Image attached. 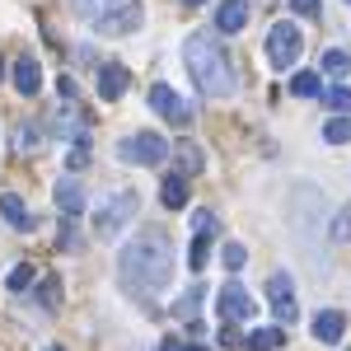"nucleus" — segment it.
<instances>
[{"instance_id": "f257e3e1", "label": "nucleus", "mask_w": 351, "mask_h": 351, "mask_svg": "<svg viewBox=\"0 0 351 351\" xmlns=\"http://www.w3.org/2000/svg\"><path fill=\"white\" fill-rule=\"evenodd\" d=\"M117 276L132 291H164L173 276V243L164 230H136V239L117 253Z\"/></svg>"}, {"instance_id": "f03ea898", "label": "nucleus", "mask_w": 351, "mask_h": 351, "mask_svg": "<svg viewBox=\"0 0 351 351\" xmlns=\"http://www.w3.org/2000/svg\"><path fill=\"white\" fill-rule=\"evenodd\" d=\"M183 61H188L192 80L202 84L206 94H216V99L234 94V71H230V56L220 52V43L211 38V33H192L188 43H183Z\"/></svg>"}, {"instance_id": "7ed1b4c3", "label": "nucleus", "mask_w": 351, "mask_h": 351, "mask_svg": "<svg viewBox=\"0 0 351 351\" xmlns=\"http://www.w3.org/2000/svg\"><path fill=\"white\" fill-rule=\"evenodd\" d=\"M117 155L127 164H164V155H169V141L155 132H132L122 145H117Z\"/></svg>"}, {"instance_id": "20e7f679", "label": "nucleus", "mask_w": 351, "mask_h": 351, "mask_svg": "<svg viewBox=\"0 0 351 351\" xmlns=\"http://www.w3.org/2000/svg\"><path fill=\"white\" fill-rule=\"evenodd\" d=\"M300 52H304V33H300L295 24H276L267 33V56H271V66H295Z\"/></svg>"}, {"instance_id": "39448f33", "label": "nucleus", "mask_w": 351, "mask_h": 351, "mask_svg": "<svg viewBox=\"0 0 351 351\" xmlns=\"http://www.w3.org/2000/svg\"><path fill=\"white\" fill-rule=\"evenodd\" d=\"M136 211H141V197H136V192H122V197H112L108 206L99 211V220H94L99 239H108V234H117V230H122V225H127V220H132Z\"/></svg>"}, {"instance_id": "423d86ee", "label": "nucleus", "mask_w": 351, "mask_h": 351, "mask_svg": "<svg viewBox=\"0 0 351 351\" xmlns=\"http://www.w3.org/2000/svg\"><path fill=\"white\" fill-rule=\"evenodd\" d=\"M216 309H220V319H230V324H253V314H258V304H253V295L243 291V286H225L216 300Z\"/></svg>"}, {"instance_id": "0eeeda50", "label": "nucleus", "mask_w": 351, "mask_h": 351, "mask_svg": "<svg viewBox=\"0 0 351 351\" xmlns=\"http://www.w3.org/2000/svg\"><path fill=\"white\" fill-rule=\"evenodd\" d=\"M141 19H145V5H141V0H132V5H117V10H108V14L99 19V33H104V38H122V33L141 28Z\"/></svg>"}, {"instance_id": "6e6552de", "label": "nucleus", "mask_w": 351, "mask_h": 351, "mask_svg": "<svg viewBox=\"0 0 351 351\" xmlns=\"http://www.w3.org/2000/svg\"><path fill=\"white\" fill-rule=\"evenodd\" d=\"M150 108L160 112V117H169L173 127H188V122H192V108L169 89V84H155V89H150Z\"/></svg>"}, {"instance_id": "1a4fd4ad", "label": "nucleus", "mask_w": 351, "mask_h": 351, "mask_svg": "<svg viewBox=\"0 0 351 351\" xmlns=\"http://www.w3.org/2000/svg\"><path fill=\"white\" fill-rule=\"evenodd\" d=\"M127 84H132V71H127V66H117V61H104V66H99V99H104V104L122 99Z\"/></svg>"}, {"instance_id": "9d476101", "label": "nucleus", "mask_w": 351, "mask_h": 351, "mask_svg": "<svg viewBox=\"0 0 351 351\" xmlns=\"http://www.w3.org/2000/svg\"><path fill=\"white\" fill-rule=\"evenodd\" d=\"M267 300H271V309H276L281 324L295 319V291H291V276H286V271H276V276L267 281Z\"/></svg>"}, {"instance_id": "9b49d317", "label": "nucleus", "mask_w": 351, "mask_h": 351, "mask_svg": "<svg viewBox=\"0 0 351 351\" xmlns=\"http://www.w3.org/2000/svg\"><path fill=\"white\" fill-rule=\"evenodd\" d=\"M84 188L75 183V178H61L56 183V206H61V220H75V216H84Z\"/></svg>"}, {"instance_id": "f8f14e48", "label": "nucleus", "mask_w": 351, "mask_h": 351, "mask_svg": "<svg viewBox=\"0 0 351 351\" xmlns=\"http://www.w3.org/2000/svg\"><path fill=\"white\" fill-rule=\"evenodd\" d=\"M10 80H14V89H19V94H28V99H33V94L43 89V71H38V61H33V56H19V61L10 66Z\"/></svg>"}, {"instance_id": "ddd939ff", "label": "nucleus", "mask_w": 351, "mask_h": 351, "mask_svg": "<svg viewBox=\"0 0 351 351\" xmlns=\"http://www.w3.org/2000/svg\"><path fill=\"white\" fill-rule=\"evenodd\" d=\"M216 28L220 33H239V28H248V0H220Z\"/></svg>"}, {"instance_id": "4468645a", "label": "nucleus", "mask_w": 351, "mask_h": 351, "mask_svg": "<svg viewBox=\"0 0 351 351\" xmlns=\"http://www.w3.org/2000/svg\"><path fill=\"white\" fill-rule=\"evenodd\" d=\"M0 216L10 220L14 230H33V216H28V202L19 192H0Z\"/></svg>"}, {"instance_id": "2eb2a0df", "label": "nucleus", "mask_w": 351, "mask_h": 351, "mask_svg": "<svg viewBox=\"0 0 351 351\" xmlns=\"http://www.w3.org/2000/svg\"><path fill=\"white\" fill-rule=\"evenodd\" d=\"M314 337L328 342V347L342 342V314H337V309H319V314H314Z\"/></svg>"}, {"instance_id": "dca6fc26", "label": "nucleus", "mask_w": 351, "mask_h": 351, "mask_svg": "<svg viewBox=\"0 0 351 351\" xmlns=\"http://www.w3.org/2000/svg\"><path fill=\"white\" fill-rule=\"evenodd\" d=\"M160 202L169 206V211H178V206H188V178L183 173H169L160 188Z\"/></svg>"}, {"instance_id": "f3484780", "label": "nucleus", "mask_w": 351, "mask_h": 351, "mask_svg": "<svg viewBox=\"0 0 351 351\" xmlns=\"http://www.w3.org/2000/svg\"><path fill=\"white\" fill-rule=\"evenodd\" d=\"M281 342H286V328H253V332L243 337L248 351H276Z\"/></svg>"}, {"instance_id": "a211bd4d", "label": "nucleus", "mask_w": 351, "mask_h": 351, "mask_svg": "<svg viewBox=\"0 0 351 351\" xmlns=\"http://www.w3.org/2000/svg\"><path fill=\"white\" fill-rule=\"evenodd\" d=\"M291 94L295 99H314V94H324V80L314 71H300V75H291Z\"/></svg>"}, {"instance_id": "6ab92c4d", "label": "nucleus", "mask_w": 351, "mask_h": 351, "mask_svg": "<svg viewBox=\"0 0 351 351\" xmlns=\"http://www.w3.org/2000/svg\"><path fill=\"white\" fill-rule=\"evenodd\" d=\"M38 145H43V132H38V122H19V127H14V150H19V155H33V150H38Z\"/></svg>"}, {"instance_id": "aec40b11", "label": "nucleus", "mask_w": 351, "mask_h": 351, "mask_svg": "<svg viewBox=\"0 0 351 351\" xmlns=\"http://www.w3.org/2000/svg\"><path fill=\"white\" fill-rule=\"evenodd\" d=\"M324 75H332V80H342V75H351V56L342 52V47H332V52H324Z\"/></svg>"}, {"instance_id": "412c9836", "label": "nucleus", "mask_w": 351, "mask_h": 351, "mask_svg": "<svg viewBox=\"0 0 351 351\" xmlns=\"http://www.w3.org/2000/svg\"><path fill=\"white\" fill-rule=\"evenodd\" d=\"M112 5H117V0H71V10H75V14H84V19H104Z\"/></svg>"}, {"instance_id": "4be33fe9", "label": "nucleus", "mask_w": 351, "mask_h": 351, "mask_svg": "<svg viewBox=\"0 0 351 351\" xmlns=\"http://www.w3.org/2000/svg\"><path fill=\"white\" fill-rule=\"evenodd\" d=\"M324 141L328 145H347L351 141V117H332V122L324 127Z\"/></svg>"}, {"instance_id": "5701e85b", "label": "nucleus", "mask_w": 351, "mask_h": 351, "mask_svg": "<svg viewBox=\"0 0 351 351\" xmlns=\"http://www.w3.org/2000/svg\"><path fill=\"white\" fill-rule=\"evenodd\" d=\"M38 304H43V309H56V304H61V276H47V281L38 286Z\"/></svg>"}, {"instance_id": "b1692460", "label": "nucleus", "mask_w": 351, "mask_h": 351, "mask_svg": "<svg viewBox=\"0 0 351 351\" xmlns=\"http://www.w3.org/2000/svg\"><path fill=\"white\" fill-rule=\"evenodd\" d=\"M324 104L337 112V117H347L351 112V89H342V84H337V89H324Z\"/></svg>"}, {"instance_id": "393cba45", "label": "nucleus", "mask_w": 351, "mask_h": 351, "mask_svg": "<svg viewBox=\"0 0 351 351\" xmlns=\"http://www.w3.org/2000/svg\"><path fill=\"white\" fill-rule=\"evenodd\" d=\"M206 234H216V230H197V239H192V253H188V267L192 271L206 267Z\"/></svg>"}, {"instance_id": "a878e982", "label": "nucleus", "mask_w": 351, "mask_h": 351, "mask_svg": "<svg viewBox=\"0 0 351 351\" xmlns=\"http://www.w3.org/2000/svg\"><path fill=\"white\" fill-rule=\"evenodd\" d=\"M5 286H10V291H28V286H33V267H28V263H19V267H10V276H5Z\"/></svg>"}, {"instance_id": "bb28decb", "label": "nucleus", "mask_w": 351, "mask_h": 351, "mask_svg": "<svg viewBox=\"0 0 351 351\" xmlns=\"http://www.w3.org/2000/svg\"><path fill=\"white\" fill-rule=\"evenodd\" d=\"M220 258H225V267H230V271H239L243 263H248V253H243V243H225V248H220Z\"/></svg>"}, {"instance_id": "cd10ccee", "label": "nucleus", "mask_w": 351, "mask_h": 351, "mask_svg": "<svg viewBox=\"0 0 351 351\" xmlns=\"http://www.w3.org/2000/svg\"><path fill=\"white\" fill-rule=\"evenodd\" d=\"M332 239H351V206H347L337 220H332Z\"/></svg>"}, {"instance_id": "c85d7f7f", "label": "nucleus", "mask_w": 351, "mask_h": 351, "mask_svg": "<svg viewBox=\"0 0 351 351\" xmlns=\"http://www.w3.org/2000/svg\"><path fill=\"white\" fill-rule=\"evenodd\" d=\"M295 14H319V0H291Z\"/></svg>"}, {"instance_id": "c756f323", "label": "nucleus", "mask_w": 351, "mask_h": 351, "mask_svg": "<svg viewBox=\"0 0 351 351\" xmlns=\"http://www.w3.org/2000/svg\"><path fill=\"white\" fill-rule=\"evenodd\" d=\"M56 94L61 99H75V80H56Z\"/></svg>"}, {"instance_id": "7c9ffc66", "label": "nucleus", "mask_w": 351, "mask_h": 351, "mask_svg": "<svg viewBox=\"0 0 351 351\" xmlns=\"http://www.w3.org/2000/svg\"><path fill=\"white\" fill-rule=\"evenodd\" d=\"M192 309H197V291H192V295H183V300H178V314H192Z\"/></svg>"}, {"instance_id": "2f4dec72", "label": "nucleus", "mask_w": 351, "mask_h": 351, "mask_svg": "<svg viewBox=\"0 0 351 351\" xmlns=\"http://www.w3.org/2000/svg\"><path fill=\"white\" fill-rule=\"evenodd\" d=\"M160 351H183V342H173V337H169V342H164Z\"/></svg>"}, {"instance_id": "473e14b6", "label": "nucleus", "mask_w": 351, "mask_h": 351, "mask_svg": "<svg viewBox=\"0 0 351 351\" xmlns=\"http://www.w3.org/2000/svg\"><path fill=\"white\" fill-rule=\"evenodd\" d=\"M183 351H206V347H183Z\"/></svg>"}, {"instance_id": "72a5a7b5", "label": "nucleus", "mask_w": 351, "mask_h": 351, "mask_svg": "<svg viewBox=\"0 0 351 351\" xmlns=\"http://www.w3.org/2000/svg\"><path fill=\"white\" fill-rule=\"evenodd\" d=\"M183 5H202V0H183Z\"/></svg>"}, {"instance_id": "f704fd0d", "label": "nucleus", "mask_w": 351, "mask_h": 351, "mask_svg": "<svg viewBox=\"0 0 351 351\" xmlns=\"http://www.w3.org/2000/svg\"><path fill=\"white\" fill-rule=\"evenodd\" d=\"M47 351H61V347H47Z\"/></svg>"}, {"instance_id": "c9c22d12", "label": "nucleus", "mask_w": 351, "mask_h": 351, "mask_svg": "<svg viewBox=\"0 0 351 351\" xmlns=\"http://www.w3.org/2000/svg\"><path fill=\"white\" fill-rule=\"evenodd\" d=\"M0 75H5V66H0Z\"/></svg>"}]
</instances>
